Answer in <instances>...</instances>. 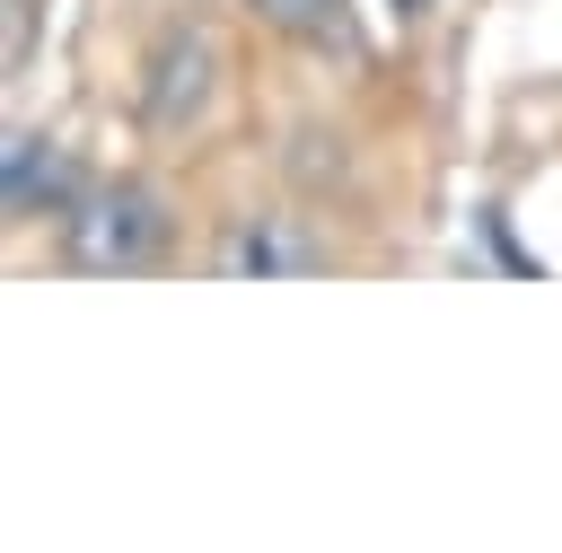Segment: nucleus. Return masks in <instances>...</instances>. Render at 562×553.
<instances>
[{
  "instance_id": "6",
  "label": "nucleus",
  "mask_w": 562,
  "mask_h": 553,
  "mask_svg": "<svg viewBox=\"0 0 562 553\" xmlns=\"http://www.w3.org/2000/svg\"><path fill=\"white\" fill-rule=\"evenodd\" d=\"M404 9H413V0H404Z\"/></svg>"
},
{
  "instance_id": "1",
  "label": "nucleus",
  "mask_w": 562,
  "mask_h": 553,
  "mask_svg": "<svg viewBox=\"0 0 562 553\" xmlns=\"http://www.w3.org/2000/svg\"><path fill=\"white\" fill-rule=\"evenodd\" d=\"M167 237H176V219H167V202H158L140 176L79 184V202L61 211V255H70L79 272H105V281L149 272V263L167 255Z\"/></svg>"
},
{
  "instance_id": "5",
  "label": "nucleus",
  "mask_w": 562,
  "mask_h": 553,
  "mask_svg": "<svg viewBox=\"0 0 562 553\" xmlns=\"http://www.w3.org/2000/svg\"><path fill=\"white\" fill-rule=\"evenodd\" d=\"M246 9L281 35H334L342 26V0H246Z\"/></svg>"
},
{
  "instance_id": "2",
  "label": "nucleus",
  "mask_w": 562,
  "mask_h": 553,
  "mask_svg": "<svg viewBox=\"0 0 562 553\" xmlns=\"http://www.w3.org/2000/svg\"><path fill=\"white\" fill-rule=\"evenodd\" d=\"M211 70H220L211 35H202V26H167L158 53H149V88H140L149 123H193V114L211 105Z\"/></svg>"
},
{
  "instance_id": "4",
  "label": "nucleus",
  "mask_w": 562,
  "mask_h": 553,
  "mask_svg": "<svg viewBox=\"0 0 562 553\" xmlns=\"http://www.w3.org/2000/svg\"><path fill=\"white\" fill-rule=\"evenodd\" d=\"M220 263H228V272H263V281H272V272H316L325 255H316L290 219H237V228H228V246H220Z\"/></svg>"
},
{
  "instance_id": "3",
  "label": "nucleus",
  "mask_w": 562,
  "mask_h": 553,
  "mask_svg": "<svg viewBox=\"0 0 562 553\" xmlns=\"http://www.w3.org/2000/svg\"><path fill=\"white\" fill-rule=\"evenodd\" d=\"M0 184H9V211H18V219H35V211L61 219V211L79 202V184H70V167H61V140H44V132H9Z\"/></svg>"
}]
</instances>
